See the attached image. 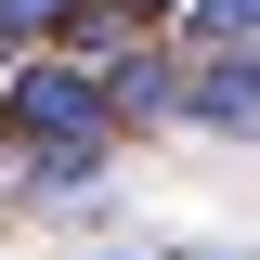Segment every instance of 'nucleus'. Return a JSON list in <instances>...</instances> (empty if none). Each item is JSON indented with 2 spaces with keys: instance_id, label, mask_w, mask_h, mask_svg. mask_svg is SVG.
Wrapping results in <instances>:
<instances>
[{
  "instance_id": "1",
  "label": "nucleus",
  "mask_w": 260,
  "mask_h": 260,
  "mask_svg": "<svg viewBox=\"0 0 260 260\" xmlns=\"http://www.w3.org/2000/svg\"><path fill=\"white\" fill-rule=\"evenodd\" d=\"M0 130H13V169L39 195H91V169L117 156L104 91H91L78 52H0Z\"/></svg>"
},
{
  "instance_id": "2",
  "label": "nucleus",
  "mask_w": 260,
  "mask_h": 260,
  "mask_svg": "<svg viewBox=\"0 0 260 260\" xmlns=\"http://www.w3.org/2000/svg\"><path fill=\"white\" fill-rule=\"evenodd\" d=\"M104 91V130H156L169 104H182V52H156V39H117V52H78Z\"/></svg>"
},
{
  "instance_id": "3",
  "label": "nucleus",
  "mask_w": 260,
  "mask_h": 260,
  "mask_svg": "<svg viewBox=\"0 0 260 260\" xmlns=\"http://www.w3.org/2000/svg\"><path fill=\"white\" fill-rule=\"evenodd\" d=\"M169 117H195V130H234V143H247V117H260V65H247V52H195Z\"/></svg>"
},
{
  "instance_id": "4",
  "label": "nucleus",
  "mask_w": 260,
  "mask_h": 260,
  "mask_svg": "<svg viewBox=\"0 0 260 260\" xmlns=\"http://www.w3.org/2000/svg\"><path fill=\"white\" fill-rule=\"evenodd\" d=\"M78 13H91V0H0V52H52Z\"/></svg>"
},
{
  "instance_id": "5",
  "label": "nucleus",
  "mask_w": 260,
  "mask_h": 260,
  "mask_svg": "<svg viewBox=\"0 0 260 260\" xmlns=\"http://www.w3.org/2000/svg\"><path fill=\"white\" fill-rule=\"evenodd\" d=\"M182 39L195 52H247L260 39V0H182Z\"/></svg>"
}]
</instances>
